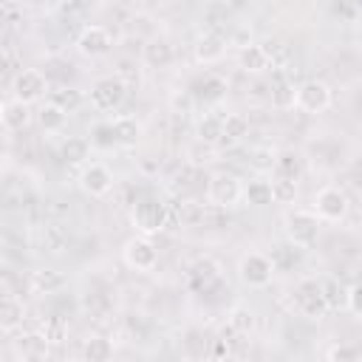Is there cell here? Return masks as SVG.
<instances>
[{
	"label": "cell",
	"instance_id": "1",
	"mask_svg": "<svg viewBox=\"0 0 362 362\" xmlns=\"http://www.w3.org/2000/svg\"><path fill=\"white\" fill-rule=\"evenodd\" d=\"M130 221H133V226L139 229V235L153 238V235H158V232L167 226V221H170V209H167V204H164L161 198H156V195H144V198L133 201Z\"/></svg>",
	"mask_w": 362,
	"mask_h": 362
},
{
	"label": "cell",
	"instance_id": "2",
	"mask_svg": "<svg viewBox=\"0 0 362 362\" xmlns=\"http://www.w3.org/2000/svg\"><path fill=\"white\" fill-rule=\"evenodd\" d=\"M291 294H294V308H297V314L305 317V320H322V317L331 311L328 303H325V294H322V283L314 280V277L297 280V286H294Z\"/></svg>",
	"mask_w": 362,
	"mask_h": 362
},
{
	"label": "cell",
	"instance_id": "3",
	"mask_svg": "<svg viewBox=\"0 0 362 362\" xmlns=\"http://www.w3.org/2000/svg\"><path fill=\"white\" fill-rule=\"evenodd\" d=\"M286 238L297 249H311L320 238V218L308 209H291L286 215Z\"/></svg>",
	"mask_w": 362,
	"mask_h": 362
},
{
	"label": "cell",
	"instance_id": "4",
	"mask_svg": "<svg viewBox=\"0 0 362 362\" xmlns=\"http://www.w3.org/2000/svg\"><path fill=\"white\" fill-rule=\"evenodd\" d=\"M124 99H127V82L122 76H102L90 88V105L102 113L119 110Z\"/></svg>",
	"mask_w": 362,
	"mask_h": 362
},
{
	"label": "cell",
	"instance_id": "5",
	"mask_svg": "<svg viewBox=\"0 0 362 362\" xmlns=\"http://www.w3.org/2000/svg\"><path fill=\"white\" fill-rule=\"evenodd\" d=\"M243 198V184L232 173H215L206 181V201L218 209H229Z\"/></svg>",
	"mask_w": 362,
	"mask_h": 362
},
{
	"label": "cell",
	"instance_id": "6",
	"mask_svg": "<svg viewBox=\"0 0 362 362\" xmlns=\"http://www.w3.org/2000/svg\"><path fill=\"white\" fill-rule=\"evenodd\" d=\"M274 272H277V269H274L272 257L263 255V252H246V255L240 257V263H238V274H240V280H243L246 286H255V288L269 286Z\"/></svg>",
	"mask_w": 362,
	"mask_h": 362
},
{
	"label": "cell",
	"instance_id": "7",
	"mask_svg": "<svg viewBox=\"0 0 362 362\" xmlns=\"http://www.w3.org/2000/svg\"><path fill=\"white\" fill-rule=\"evenodd\" d=\"M303 113H325L331 107V88L322 82V79H305L297 85V105Z\"/></svg>",
	"mask_w": 362,
	"mask_h": 362
},
{
	"label": "cell",
	"instance_id": "8",
	"mask_svg": "<svg viewBox=\"0 0 362 362\" xmlns=\"http://www.w3.org/2000/svg\"><path fill=\"white\" fill-rule=\"evenodd\" d=\"M45 90H48V76H45L42 71H37V68H23V71H17V76H14V82H11L14 99H17V102H25V105L40 102V99L45 96Z\"/></svg>",
	"mask_w": 362,
	"mask_h": 362
},
{
	"label": "cell",
	"instance_id": "9",
	"mask_svg": "<svg viewBox=\"0 0 362 362\" xmlns=\"http://www.w3.org/2000/svg\"><path fill=\"white\" fill-rule=\"evenodd\" d=\"M122 257H124V263H127L130 269H136V272H153V269L158 266V249H156V243H153L150 238H144V235L130 238V240L124 243V249H122Z\"/></svg>",
	"mask_w": 362,
	"mask_h": 362
},
{
	"label": "cell",
	"instance_id": "10",
	"mask_svg": "<svg viewBox=\"0 0 362 362\" xmlns=\"http://www.w3.org/2000/svg\"><path fill=\"white\" fill-rule=\"evenodd\" d=\"M76 48L82 57H105L113 48V31L99 23H88L76 34Z\"/></svg>",
	"mask_w": 362,
	"mask_h": 362
},
{
	"label": "cell",
	"instance_id": "11",
	"mask_svg": "<svg viewBox=\"0 0 362 362\" xmlns=\"http://www.w3.org/2000/svg\"><path fill=\"white\" fill-rule=\"evenodd\" d=\"M314 212L322 221H342L348 215V195L339 187H322L314 195Z\"/></svg>",
	"mask_w": 362,
	"mask_h": 362
},
{
	"label": "cell",
	"instance_id": "12",
	"mask_svg": "<svg viewBox=\"0 0 362 362\" xmlns=\"http://www.w3.org/2000/svg\"><path fill=\"white\" fill-rule=\"evenodd\" d=\"M226 48H229L226 37H221L218 31H206V34H201V37L195 40L192 57H195L198 65H215L218 59H223Z\"/></svg>",
	"mask_w": 362,
	"mask_h": 362
},
{
	"label": "cell",
	"instance_id": "13",
	"mask_svg": "<svg viewBox=\"0 0 362 362\" xmlns=\"http://www.w3.org/2000/svg\"><path fill=\"white\" fill-rule=\"evenodd\" d=\"M113 173L105 167V164H88L85 170H82V175H79V187L90 195V198H102V195H107L110 189H113Z\"/></svg>",
	"mask_w": 362,
	"mask_h": 362
},
{
	"label": "cell",
	"instance_id": "14",
	"mask_svg": "<svg viewBox=\"0 0 362 362\" xmlns=\"http://www.w3.org/2000/svg\"><path fill=\"white\" fill-rule=\"evenodd\" d=\"M141 59H144L147 68H153V71H164V68L173 65L175 51H173V45H170L164 37H150V40L141 45Z\"/></svg>",
	"mask_w": 362,
	"mask_h": 362
},
{
	"label": "cell",
	"instance_id": "15",
	"mask_svg": "<svg viewBox=\"0 0 362 362\" xmlns=\"http://www.w3.org/2000/svg\"><path fill=\"white\" fill-rule=\"evenodd\" d=\"M25 320V308L14 294H6L0 303V331L3 334H14Z\"/></svg>",
	"mask_w": 362,
	"mask_h": 362
},
{
	"label": "cell",
	"instance_id": "16",
	"mask_svg": "<svg viewBox=\"0 0 362 362\" xmlns=\"http://www.w3.org/2000/svg\"><path fill=\"white\" fill-rule=\"evenodd\" d=\"M240 68L246 74H263L266 68H272V59H269L263 42H246L240 48Z\"/></svg>",
	"mask_w": 362,
	"mask_h": 362
},
{
	"label": "cell",
	"instance_id": "17",
	"mask_svg": "<svg viewBox=\"0 0 362 362\" xmlns=\"http://www.w3.org/2000/svg\"><path fill=\"white\" fill-rule=\"evenodd\" d=\"M0 119H3V127H6V130H23V127L31 122V110H28L25 102L6 99V102H3V110H0Z\"/></svg>",
	"mask_w": 362,
	"mask_h": 362
},
{
	"label": "cell",
	"instance_id": "18",
	"mask_svg": "<svg viewBox=\"0 0 362 362\" xmlns=\"http://www.w3.org/2000/svg\"><path fill=\"white\" fill-rule=\"evenodd\" d=\"M65 286V274L57 269H37L31 272V288L37 294H57Z\"/></svg>",
	"mask_w": 362,
	"mask_h": 362
},
{
	"label": "cell",
	"instance_id": "19",
	"mask_svg": "<svg viewBox=\"0 0 362 362\" xmlns=\"http://www.w3.org/2000/svg\"><path fill=\"white\" fill-rule=\"evenodd\" d=\"M65 122H68V113L59 110L54 102H45V105L37 107V124H40L45 133H59V130L65 127Z\"/></svg>",
	"mask_w": 362,
	"mask_h": 362
},
{
	"label": "cell",
	"instance_id": "20",
	"mask_svg": "<svg viewBox=\"0 0 362 362\" xmlns=\"http://www.w3.org/2000/svg\"><path fill=\"white\" fill-rule=\"evenodd\" d=\"M110 127H113L116 144H122V147H133V144L139 141V136H141L139 122H136V119H130V116H116V119L110 122Z\"/></svg>",
	"mask_w": 362,
	"mask_h": 362
},
{
	"label": "cell",
	"instance_id": "21",
	"mask_svg": "<svg viewBox=\"0 0 362 362\" xmlns=\"http://www.w3.org/2000/svg\"><path fill=\"white\" fill-rule=\"evenodd\" d=\"M249 133V119L243 113H226L223 116V144H238Z\"/></svg>",
	"mask_w": 362,
	"mask_h": 362
},
{
	"label": "cell",
	"instance_id": "22",
	"mask_svg": "<svg viewBox=\"0 0 362 362\" xmlns=\"http://www.w3.org/2000/svg\"><path fill=\"white\" fill-rule=\"evenodd\" d=\"M195 93H198V99H204V102H221L223 96H226V79H221V76H215V74H206L198 85H195Z\"/></svg>",
	"mask_w": 362,
	"mask_h": 362
},
{
	"label": "cell",
	"instance_id": "23",
	"mask_svg": "<svg viewBox=\"0 0 362 362\" xmlns=\"http://www.w3.org/2000/svg\"><path fill=\"white\" fill-rule=\"evenodd\" d=\"M85 362H110L113 359V342L107 337H90L82 348Z\"/></svg>",
	"mask_w": 362,
	"mask_h": 362
},
{
	"label": "cell",
	"instance_id": "24",
	"mask_svg": "<svg viewBox=\"0 0 362 362\" xmlns=\"http://www.w3.org/2000/svg\"><path fill=\"white\" fill-rule=\"evenodd\" d=\"M88 150H90L88 139L68 136V139L62 141V147H59V156H62V161H68V164H82V161L88 158Z\"/></svg>",
	"mask_w": 362,
	"mask_h": 362
},
{
	"label": "cell",
	"instance_id": "25",
	"mask_svg": "<svg viewBox=\"0 0 362 362\" xmlns=\"http://www.w3.org/2000/svg\"><path fill=\"white\" fill-rule=\"evenodd\" d=\"M277 156H280V153H274V150L266 147V144L252 147V153H249V167H252L255 173H274Z\"/></svg>",
	"mask_w": 362,
	"mask_h": 362
},
{
	"label": "cell",
	"instance_id": "26",
	"mask_svg": "<svg viewBox=\"0 0 362 362\" xmlns=\"http://www.w3.org/2000/svg\"><path fill=\"white\" fill-rule=\"evenodd\" d=\"M243 198H246V204H255V206L274 204V201H272V181H260V178L249 181V184L243 187Z\"/></svg>",
	"mask_w": 362,
	"mask_h": 362
},
{
	"label": "cell",
	"instance_id": "27",
	"mask_svg": "<svg viewBox=\"0 0 362 362\" xmlns=\"http://www.w3.org/2000/svg\"><path fill=\"white\" fill-rule=\"evenodd\" d=\"M272 105L286 110V107H294L297 105V88L288 82V79H277L272 85Z\"/></svg>",
	"mask_w": 362,
	"mask_h": 362
},
{
	"label": "cell",
	"instance_id": "28",
	"mask_svg": "<svg viewBox=\"0 0 362 362\" xmlns=\"http://www.w3.org/2000/svg\"><path fill=\"white\" fill-rule=\"evenodd\" d=\"M51 102L59 107V110H65V113H74V110H79L82 107V90H76V88H57L54 93H51Z\"/></svg>",
	"mask_w": 362,
	"mask_h": 362
},
{
	"label": "cell",
	"instance_id": "29",
	"mask_svg": "<svg viewBox=\"0 0 362 362\" xmlns=\"http://www.w3.org/2000/svg\"><path fill=\"white\" fill-rule=\"evenodd\" d=\"M198 139L206 141V144L221 141V139H223V119H218V116H204V119L198 122Z\"/></svg>",
	"mask_w": 362,
	"mask_h": 362
},
{
	"label": "cell",
	"instance_id": "30",
	"mask_svg": "<svg viewBox=\"0 0 362 362\" xmlns=\"http://www.w3.org/2000/svg\"><path fill=\"white\" fill-rule=\"evenodd\" d=\"M300 175V158L294 153H280L277 164H274V178H286V181H297Z\"/></svg>",
	"mask_w": 362,
	"mask_h": 362
},
{
	"label": "cell",
	"instance_id": "31",
	"mask_svg": "<svg viewBox=\"0 0 362 362\" xmlns=\"http://www.w3.org/2000/svg\"><path fill=\"white\" fill-rule=\"evenodd\" d=\"M294 198H297V181H286V178L272 181V201L274 204H294Z\"/></svg>",
	"mask_w": 362,
	"mask_h": 362
},
{
	"label": "cell",
	"instance_id": "32",
	"mask_svg": "<svg viewBox=\"0 0 362 362\" xmlns=\"http://www.w3.org/2000/svg\"><path fill=\"white\" fill-rule=\"evenodd\" d=\"M328 362H362V351L351 342H337L328 351Z\"/></svg>",
	"mask_w": 362,
	"mask_h": 362
},
{
	"label": "cell",
	"instance_id": "33",
	"mask_svg": "<svg viewBox=\"0 0 362 362\" xmlns=\"http://www.w3.org/2000/svg\"><path fill=\"white\" fill-rule=\"evenodd\" d=\"M322 294H325L328 308L348 305V291H342V286H339L337 280H322Z\"/></svg>",
	"mask_w": 362,
	"mask_h": 362
},
{
	"label": "cell",
	"instance_id": "34",
	"mask_svg": "<svg viewBox=\"0 0 362 362\" xmlns=\"http://www.w3.org/2000/svg\"><path fill=\"white\" fill-rule=\"evenodd\" d=\"M229 328L238 334H249L255 328V314L249 308H232L229 314Z\"/></svg>",
	"mask_w": 362,
	"mask_h": 362
},
{
	"label": "cell",
	"instance_id": "35",
	"mask_svg": "<svg viewBox=\"0 0 362 362\" xmlns=\"http://www.w3.org/2000/svg\"><path fill=\"white\" fill-rule=\"evenodd\" d=\"M65 331H68V322L62 317H51L42 325V339L45 342H62L65 339Z\"/></svg>",
	"mask_w": 362,
	"mask_h": 362
},
{
	"label": "cell",
	"instance_id": "36",
	"mask_svg": "<svg viewBox=\"0 0 362 362\" xmlns=\"http://www.w3.org/2000/svg\"><path fill=\"white\" fill-rule=\"evenodd\" d=\"M93 141H96L99 147H113V144H116L113 127H110V124H99V127H93Z\"/></svg>",
	"mask_w": 362,
	"mask_h": 362
},
{
	"label": "cell",
	"instance_id": "37",
	"mask_svg": "<svg viewBox=\"0 0 362 362\" xmlns=\"http://www.w3.org/2000/svg\"><path fill=\"white\" fill-rule=\"evenodd\" d=\"M348 308H351L356 317H362V283H356V286L348 288Z\"/></svg>",
	"mask_w": 362,
	"mask_h": 362
},
{
	"label": "cell",
	"instance_id": "38",
	"mask_svg": "<svg viewBox=\"0 0 362 362\" xmlns=\"http://www.w3.org/2000/svg\"><path fill=\"white\" fill-rule=\"evenodd\" d=\"M23 362H42V356H37V354H28Z\"/></svg>",
	"mask_w": 362,
	"mask_h": 362
},
{
	"label": "cell",
	"instance_id": "39",
	"mask_svg": "<svg viewBox=\"0 0 362 362\" xmlns=\"http://www.w3.org/2000/svg\"><path fill=\"white\" fill-rule=\"evenodd\" d=\"M68 362H85V359H68Z\"/></svg>",
	"mask_w": 362,
	"mask_h": 362
}]
</instances>
